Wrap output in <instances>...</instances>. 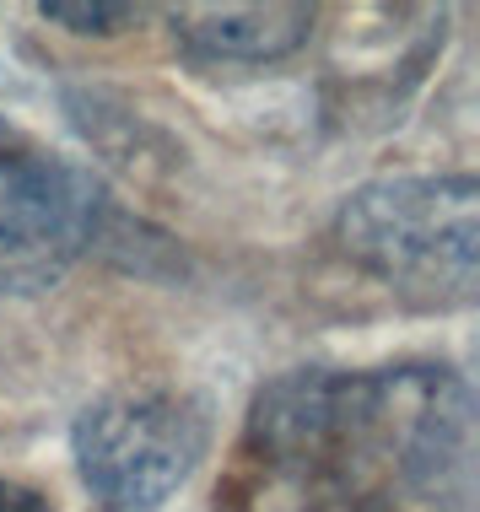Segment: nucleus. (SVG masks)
I'll return each mask as SVG.
<instances>
[{"instance_id":"obj_1","label":"nucleus","mask_w":480,"mask_h":512,"mask_svg":"<svg viewBox=\"0 0 480 512\" xmlns=\"http://www.w3.org/2000/svg\"><path fill=\"white\" fill-rule=\"evenodd\" d=\"M249 453L319 512H470L475 399L448 367L281 372L249 405Z\"/></svg>"},{"instance_id":"obj_2","label":"nucleus","mask_w":480,"mask_h":512,"mask_svg":"<svg viewBox=\"0 0 480 512\" xmlns=\"http://www.w3.org/2000/svg\"><path fill=\"white\" fill-rule=\"evenodd\" d=\"M335 248L416 313H454L480 286V184L470 173H400L351 189Z\"/></svg>"},{"instance_id":"obj_3","label":"nucleus","mask_w":480,"mask_h":512,"mask_svg":"<svg viewBox=\"0 0 480 512\" xmlns=\"http://www.w3.org/2000/svg\"><path fill=\"white\" fill-rule=\"evenodd\" d=\"M211 426L184 394L130 389L76 415V475L108 512H157L200 469Z\"/></svg>"},{"instance_id":"obj_4","label":"nucleus","mask_w":480,"mask_h":512,"mask_svg":"<svg viewBox=\"0 0 480 512\" xmlns=\"http://www.w3.org/2000/svg\"><path fill=\"white\" fill-rule=\"evenodd\" d=\"M98 211V178L11 130L0 141V292H49L92 243Z\"/></svg>"},{"instance_id":"obj_5","label":"nucleus","mask_w":480,"mask_h":512,"mask_svg":"<svg viewBox=\"0 0 480 512\" xmlns=\"http://www.w3.org/2000/svg\"><path fill=\"white\" fill-rule=\"evenodd\" d=\"M319 11L303 0H227V6H168L173 44L195 65H276L297 54Z\"/></svg>"},{"instance_id":"obj_6","label":"nucleus","mask_w":480,"mask_h":512,"mask_svg":"<svg viewBox=\"0 0 480 512\" xmlns=\"http://www.w3.org/2000/svg\"><path fill=\"white\" fill-rule=\"evenodd\" d=\"M38 17L44 22H60V27H71V33H125V27H135L146 17V6H76V0H44L38 6Z\"/></svg>"},{"instance_id":"obj_7","label":"nucleus","mask_w":480,"mask_h":512,"mask_svg":"<svg viewBox=\"0 0 480 512\" xmlns=\"http://www.w3.org/2000/svg\"><path fill=\"white\" fill-rule=\"evenodd\" d=\"M0 512H54V507L44 502V491H33V486H22V480L0 475Z\"/></svg>"},{"instance_id":"obj_8","label":"nucleus","mask_w":480,"mask_h":512,"mask_svg":"<svg viewBox=\"0 0 480 512\" xmlns=\"http://www.w3.org/2000/svg\"><path fill=\"white\" fill-rule=\"evenodd\" d=\"M6 135H11V124H6V119H0V141H6Z\"/></svg>"}]
</instances>
